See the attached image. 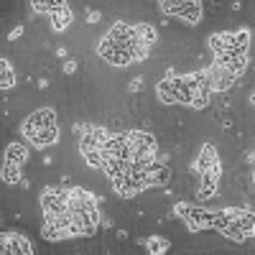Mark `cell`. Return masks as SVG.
Here are the masks:
<instances>
[{"label":"cell","mask_w":255,"mask_h":255,"mask_svg":"<svg viewBox=\"0 0 255 255\" xmlns=\"http://www.w3.org/2000/svg\"><path fill=\"white\" fill-rule=\"evenodd\" d=\"M138 41V38H135ZM133 44V41H130ZM130 44H120V41H113L105 36L100 41V56L108 59L110 64H115V67H128V64H133V56H130Z\"/></svg>","instance_id":"cell-1"},{"label":"cell","mask_w":255,"mask_h":255,"mask_svg":"<svg viewBox=\"0 0 255 255\" xmlns=\"http://www.w3.org/2000/svg\"><path fill=\"white\" fill-rule=\"evenodd\" d=\"M253 227H255V217H253V212L250 209H243L238 217H232L220 232L222 235H227L230 240H238V243H243V240H248V238H253Z\"/></svg>","instance_id":"cell-2"},{"label":"cell","mask_w":255,"mask_h":255,"mask_svg":"<svg viewBox=\"0 0 255 255\" xmlns=\"http://www.w3.org/2000/svg\"><path fill=\"white\" fill-rule=\"evenodd\" d=\"M163 13L166 15H179L184 20H189L191 26H197L199 23V18H202V3H197V0H176V3H161Z\"/></svg>","instance_id":"cell-3"},{"label":"cell","mask_w":255,"mask_h":255,"mask_svg":"<svg viewBox=\"0 0 255 255\" xmlns=\"http://www.w3.org/2000/svg\"><path fill=\"white\" fill-rule=\"evenodd\" d=\"M51 128H56V115H54V110H51V108H41V110H36V113L23 123V133L31 135V133H36V130H51Z\"/></svg>","instance_id":"cell-4"},{"label":"cell","mask_w":255,"mask_h":255,"mask_svg":"<svg viewBox=\"0 0 255 255\" xmlns=\"http://www.w3.org/2000/svg\"><path fill=\"white\" fill-rule=\"evenodd\" d=\"M108 140V130L100 125H87L84 128V133L79 135V151L87 153V151H100L102 143Z\"/></svg>","instance_id":"cell-5"},{"label":"cell","mask_w":255,"mask_h":255,"mask_svg":"<svg viewBox=\"0 0 255 255\" xmlns=\"http://www.w3.org/2000/svg\"><path fill=\"white\" fill-rule=\"evenodd\" d=\"M158 100L163 105H181V95H179V87H176V77L168 72V77L158 84Z\"/></svg>","instance_id":"cell-6"},{"label":"cell","mask_w":255,"mask_h":255,"mask_svg":"<svg viewBox=\"0 0 255 255\" xmlns=\"http://www.w3.org/2000/svg\"><path fill=\"white\" fill-rule=\"evenodd\" d=\"M3 253H20V255H31V243L18 235V232H8V235H3Z\"/></svg>","instance_id":"cell-7"},{"label":"cell","mask_w":255,"mask_h":255,"mask_svg":"<svg viewBox=\"0 0 255 255\" xmlns=\"http://www.w3.org/2000/svg\"><path fill=\"white\" fill-rule=\"evenodd\" d=\"M217 166H220V161H217L215 145H204V148H202V153H199V158H197V163H194V171L202 176V174L212 171V168H217Z\"/></svg>","instance_id":"cell-8"},{"label":"cell","mask_w":255,"mask_h":255,"mask_svg":"<svg viewBox=\"0 0 255 255\" xmlns=\"http://www.w3.org/2000/svg\"><path fill=\"white\" fill-rule=\"evenodd\" d=\"M51 23H54V28H56V31H64V28H67V26L72 23V10H69V5H67V3H61V5L54 10Z\"/></svg>","instance_id":"cell-9"},{"label":"cell","mask_w":255,"mask_h":255,"mask_svg":"<svg viewBox=\"0 0 255 255\" xmlns=\"http://www.w3.org/2000/svg\"><path fill=\"white\" fill-rule=\"evenodd\" d=\"M5 161H8V163H18V166H26V161H28L26 148L20 145V143H10V145L5 148Z\"/></svg>","instance_id":"cell-10"},{"label":"cell","mask_w":255,"mask_h":255,"mask_svg":"<svg viewBox=\"0 0 255 255\" xmlns=\"http://www.w3.org/2000/svg\"><path fill=\"white\" fill-rule=\"evenodd\" d=\"M20 168H23V166L3 161V181L5 184H18L20 181Z\"/></svg>","instance_id":"cell-11"},{"label":"cell","mask_w":255,"mask_h":255,"mask_svg":"<svg viewBox=\"0 0 255 255\" xmlns=\"http://www.w3.org/2000/svg\"><path fill=\"white\" fill-rule=\"evenodd\" d=\"M0 84L8 90V87H13L15 84V74H13V69H10V64L3 59V64H0Z\"/></svg>","instance_id":"cell-12"},{"label":"cell","mask_w":255,"mask_h":255,"mask_svg":"<svg viewBox=\"0 0 255 255\" xmlns=\"http://www.w3.org/2000/svg\"><path fill=\"white\" fill-rule=\"evenodd\" d=\"M145 248H148V253H151V255H161V253L168 250V240H163V238H148L145 240Z\"/></svg>","instance_id":"cell-13"},{"label":"cell","mask_w":255,"mask_h":255,"mask_svg":"<svg viewBox=\"0 0 255 255\" xmlns=\"http://www.w3.org/2000/svg\"><path fill=\"white\" fill-rule=\"evenodd\" d=\"M33 10L36 13H49V15H54V10L61 5V0H46V3H44V0H33Z\"/></svg>","instance_id":"cell-14"},{"label":"cell","mask_w":255,"mask_h":255,"mask_svg":"<svg viewBox=\"0 0 255 255\" xmlns=\"http://www.w3.org/2000/svg\"><path fill=\"white\" fill-rule=\"evenodd\" d=\"M84 158H87V163L92 166V168H105V156H102V151H87V153H82Z\"/></svg>","instance_id":"cell-15"},{"label":"cell","mask_w":255,"mask_h":255,"mask_svg":"<svg viewBox=\"0 0 255 255\" xmlns=\"http://www.w3.org/2000/svg\"><path fill=\"white\" fill-rule=\"evenodd\" d=\"M20 33H23V26H15V28L10 31V41H15V38H18Z\"/></svg>","instance_id":"cell-16"},{"label":"cell","mask_w":255,"mask_h":255,"mask_svg":"<svg viewBox=\"0 0 255 255\" xmlns=\"http://www.w3.org/2000/svg\"><path fill=\"white\" fill-rule=\"evenodd\" d=\"M74 69H77L74 61H67V64H64V72H74Z\"/></svg>","instance_id":"cell-17"},{"label":"cell","mask_w":255,"mask_h":255,"mask_svg":"<svg viewBox=\"0 0 255 255\" xmlns=\"http://www.w3.org/2000/svg\"><path fill=\"white\" fill-rule=\"evenodd\" d=\"M87 20H90V23H97V20H100V13H97V10H92V13H90V18H87Z\"/></svg>","instance_id":"cell-18"}]
</instances>
